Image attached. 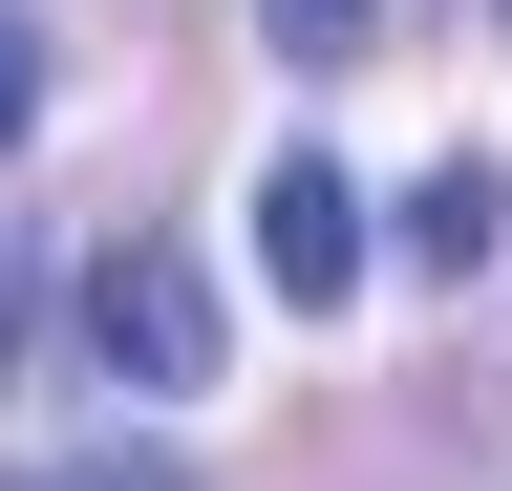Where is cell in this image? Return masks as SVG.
Instances as JSON below:
<instances>
[{"label":"cell","mask_w":512,"mask_h":491,"mask_svg":"<svg viewBox=\"0 0 512 491\" xmlns=\"http://www.w3.org/2000/svg\"><path fill=\"white\" fill-rule=\"evenodd\" d=\"M86 342H107L128 406H192V385L235 363V299H214L192 235H107V257H86Z\"/></svg>","instance_id":"6da1fadb"},{"label":"cell","mask_w":512,"mask_h":491,"mask_svg":"<svg viewBox=\"0 0 512 491\" xmlns=\"http://www.w3.org/2000/svg\"><path fill=\"white\" fill-rule=\"evenodd\" d=\"M256 278L278 299H363V171H320V150L256 171Z\"/></svg>","instance_id":"7a4b0ae2"},{"label":"cell","mask_w":512,"mask_h":491,"mask_svg":"<svg viewBox=\"0 0 512 491\" xmlns=\"http://www.w3.org/2000/svg\"><path fill=\"white\" fill-rule=\"evenodd\" d=\"M491 235H512V193H491V171H470V150H448V171H427V193H406V257H427V278H470V257H491Z\"/></svg>","instance_id":"3957f363"},{"label":"cell","mask_w":512,"mask_h":491,"mask_svg":"<svg viewBox=\"0 0 512 491\" xmlns=\"http://www.w3.org/2000/svg\"><path fill=\"white\" fill-rule=\"evenodd\" d=\"M363 22H384V0H256V43H278V65H363Z\"/></svg>","instance_id":"277c9868"},{"label":"cell","mask_w":512,"mask_h":491,"mask_svg":"<svg viewBox=\"0 0 512 491\" xmlns=\"http://www.w3.org/2000/svg\"><path fill=\"white\" fill-rule=\"evenodd\" d=\"M22 129H43V43L0 22V150H22Z\"/></svg>","instance_id":"5b68a950"},{"label":"cell","mask_w":512,"mask_h":491,"mask_svg":"<svg viewBox=\"0 0 512 491\" xmlns=\"http://www.w3.org/2000/svg\"><path fill=\"white\" fill-rule=\"evenodd\" d=\"M0 363H22V278H0Z\"/></svg>","instance_id":"8992f818"}]
</instances>
